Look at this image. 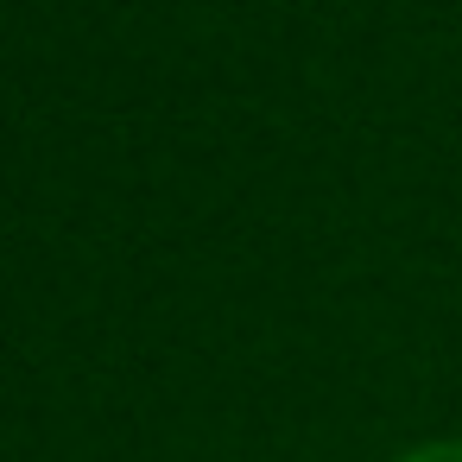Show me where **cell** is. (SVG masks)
<instances>
[{
  "label": "cell",
  "mask_w": 462,
  "mask_h": 462,
  "mask_svg": "<svg viewBox=\"0 0 462 462\" xmlns=\"http://www.w3.org/2000/svg\"><path fill=\"white\" fill-rule=\"evenodd\" d=\"M399 462H462V443H424V449H411Z\"/></svg>",
  "instance_id": "cell-1"
}]
</instances>
